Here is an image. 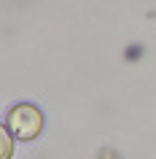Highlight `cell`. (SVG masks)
<instances>
[{
	"label": "cell",
	"mask_w": 156,
	"mask_h": 159,
	"mask_svg": "<svg viewBox=\"0 0 156 159\" xmlns=\"http://www.w3.org/2000/svg\"><path fill=\"white\" fill-rule=\"evenodd\" d=\"M41 127H43V116H41V111L35 108V105L22 102V105L8 111V129L19 140H33V138H38Z\"/></svg>",
	"instance_id": "6da1fadb"
},
{
	"label": "cell",
	"mask_w": 156,
	"mask_h": 159,
	"mask_svg": "<svg viewBox=\"0 0 156 159\" xmlns=\"http://www.w3.org/2000/svg\"><path fill=\"white\" fill-rule=\"evenodd\" d=\"M11 154H14V138L0 124V159H11Z\"/></svg>",
	"instance_id": "7a4b0ae2"
}]
</instances>
